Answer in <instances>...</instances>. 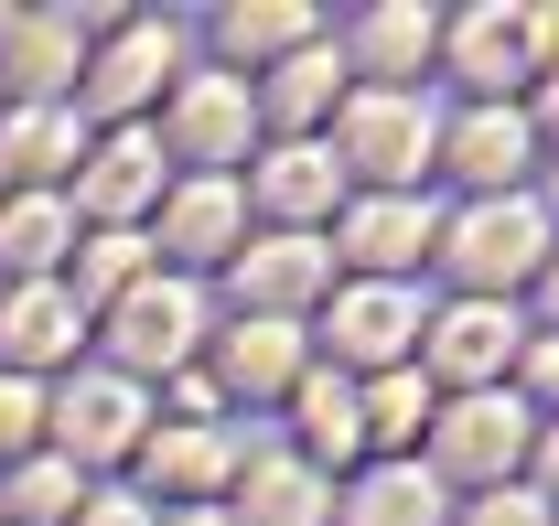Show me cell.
Here are the masks:
<instances>
[{
    "instance_id": "1",
    "label": "cell",
    "mask_w": 559,
    "mask_h": 526,
    "mask_svg": "<svg viewBox=\"0 0 559 526\" xmlns=\"http://www.w3.org/2000/svg\"><path fill=\"white\" fill-rule=\"evenodd\" d=\"M162 140H173V162L226 172V162L248 151V75H183V86L162 97Z\"/></svg>"
},
{
    "instance_id": "2",
    "label": "cell",
    "mask_w": 559,
    "mask_h": 526,
    "mask_svg": "<svg viewBox=\"0 0 559 526\" xmlns=\"http://www.w3.org/2000/svg\"><path fill=\"white\" fill-rule=\"evenodd\" d=\"M140 419H151V408H140L130 376H75V387L44 408V430L66 441V462H119V452H140V441H151Z\"/></svg>"
},
{
    "instance_id": "3",
    "label": "cell",
    "mask_w": 559,
    "mask_h": 526,
    "mask_svg": "<svg viewBox=\"0 0 559 526\" xmlns=\"http://www.w3.org/2000/svg\"><path fill=\"white\" fill-rule=\"evenodd\" d=\"M119 376H151V366H183L194 355V290L183 279H140V290H119Z\"/></svg>"
},
{
    "instance_id": "4",
    "label": "cell",
    "mask_w": 559,
    "mask_h": 526,
    "mask_svg": "<svg viewBox=\"0 0 559 526\" xmlns=\"http://www.w3.org/2000/svg\"><path fill=\"white\" fill-rule=\"evenodd\" d=\"M162 75H173V33H162V22H119V44L75 75V86H86V108H97V119H119V130H130L140 108L162 97Z\"/></svg>"
},
{
    "instance_id": "5",
    "label": "cell",
    "mask_w": 559,
    "mask_h": 526,
    "mask_svg": "<svg viewBox=\"0 0 559 526\" xmlns=\"http://www.w3.org/2000/svg\"><path fill=\"white\" fill-rule=\"evenodd\" d=\"M151 194H162V140L151 130H108L97 162H75V204H86L97 226H130Z\"/></svg>"
},
{
    "instance_id": "6",
    "label": "cell",
    "mask_w": 559,
    "mask_h": 526,
    "mask_svg": "<svg viewBox=\"0 0 559 526\" xmlns=\"http://www.w3.org/2000/svg\"><path fill=\"white\" fill-rule=\"evenodd\" d=\"M75 333H86V312L66 301V279H33V290H11V301H0V366H11V376H33V366L75 355Z\"/></svg>"
},
{
    "instance_id": "7",
    "label": "cell",
    "mask_w": 559,
    "mask_h": 526,
    "mask_svg": "<svg viewBox=\"0 0 559 526\" xmlns=\"http://www.w3.org/2000/svg\"><path fill=\"white\" fill-rule=\"evenodd\" d=\"M452 268H463L474 290L527 279V268H538V215H527V204H474V215L452 226Z\"/></svg>"
},
{
    "instance_id": "8",
    "label": "cell",
    "mask_w": 559,
    "mask_h": 526,
    "mask_svg": "<svg viewBox=\"0 0 559 526\" xmlns=\"http://www.w3.org/2000/svg\"><path fill=\"white\" fill-rule=\"evenodd\" d=\"M345 151L377 172V183H409L419 151H430V119H419V97H388V86H377V97H355V108H345Z\"/></svg>"
},
{
    "instance_id": "9",
    "label": "cell",
    "mask_w": 559,
    "mask_h": 526,
    "mask_svg": "<svg viewBox=\"0 0 559 526\" xmlns=\"http://www.w3.org/2000/svg\"><path fill=\"white\" fill-rule=\"evenodd\" d=\"M323 279H334V259H323L312 237H270V248L237 259V301H259V323H280V312H301Z\"/></svg>"
},
{
    "instance_id": "10",
    "label": "cell",
    "mask_w": 559,
    "mask_h": 526,
    "mask_svg": "<svg viewBox=\"0 0 559 526\" xmlns=\"http://www.w3.org/2000/svg\"><path fill=\"white\" fill-rule=\"evenodd\" d=\"M140 483H151L162 505H205L215 483H226V441L183 419V430H162V441H140Z\"/></svg>"
},
{
    "instance_id": "11",
    "label": "cell",
    "mask_w": 559,
    "mask_h": 526,
    "mask_svg": "<svg viewBox=\"0 0 559 526\" xmlns=\"http://www.w3.org/2000/svg\"><path fill=\"white\" fill-rule=\"evenodd\" d=\"M409 333H419V312L399 290H345V301H334V355H345V366H388V376H399Z\"/></svg>"
},
{
    "instance_id": "12",
    "label": "cell",
    "mask_w": 559,
    "mask_h": 526,
    "mask_svg": "<svg viewBox=\"0 0 559 526\" xmlns=\"http://www.w3.org/2000/svg\"><path fill=\"white\" fill-rule=\"evenodd\" d=\"M162 248H173V259H226V248H237V183H226V172H194L183 194L162 204Z\"/></svg>"
},
{
    "instance_id": "13",
    "label": "cell",
    "mask_w": 559,
    "mask_h": 526,
    "mask_svg": "<svg viewBox=\"0 0 559 526\" xmlns=\"http://www.w3.org/2000/svg\"><path fill=\"white\" fill-rule=\"evenodd\" d=\"M55 259H66V204H55V194L0 204V268L33 290V279H55Z\"/></svg>"
},
{
    "instance_id": "14",
    "label": "cell",
    "mask_w": 559,
    "mask_h": 526,
    "mask_svg": "<svg viewBox=\"0 0 559 526\" xmlns=\"http://www.w3.org/2000/svg\"><path fill=\"white\" fill-rule=\"evenodd\" d=\"M506 355H516V323H506L495 301H463L452 323L430 333V366H441V376H495Z\"/></svg>"
},
{
    "instance_id": "15",
    "label": "cell",
    "mask_w": 559,
    "mask_h": 526,
    "mask_svg": "<svg viewBox=\"0 0 559 526\" xmlns=\"http://www.w3.org/2000/svg\"><path fill=\"white\" fill-rule=\"evenodd\" d=\"M66 75H75V11H22V22H11V86L44 97V86H66Z\"/></svg>"
},
{
    "instance_id": "16",
    "label": "cell",
    "mask_w": 559,
    "mask_h": 526,
    "mask_svg": "<svg viewBox=\"0 0 559 526\" xmlns=\"http://www.w3.org/2000/svg\"><path fill=\"white\" fill-rule=\"evenodd\" d=\"M248 526H334V494L301 473V462H259L248 473V505H237Z\"/></svg>"
},
{
    "instance_id": "17",
    "label": "cell",
    "mask_w": 559,
    "mask_h": 526,
    "mask_svg": "<svg viewBox=\"0 0 559 526\" xmlns=\"http://www.w3.org/2000/svg\"><path fill=\"white\" fill-rule=\"evenodd\" d=\"M323 22L312 11H290V0H259V11H215V44L237 55V65H270V55H301Z\"/></svg>"
},
{
    "instance_id": "18",
    "label": "cell",
    "mask_w": 559,
    "mask_h": 526,
    "mask_svg": "<svg viewBox=\"0 0 559 526\" xmlns=\"http://www.w3.org/2000/svg\"><path fill=\"white\" fill-rule=\"evenodd\" d=\"M441 462H452V473H506V462H516V408H495V397L452 408V419H441Z\"/></svg>"
},
{
    "instance_id": "19",
    "label": "cell",
    "mask_w": 559,
    "mask_h": 526,
    "mask_svg": "<svg viewBox=\"0 0 559 526\" xmlns=\"http://www.w3.org/2000/svg\"><path fill=\"white\" fill-rule=\"evenodd\" d=\"M345 526H441V494H430V473L388 462V473H366V483H355Z\"/></svg>"
},
{
    "instance_id": "20",
    "label": "cell",
    "mask_w": 559,
    "mask_h": 526,
    "mask_svg": "<svg viewBox=\"0 0 559 526\" xmlns=\"http://www.w3.org/2000/svg\"><path fill=\"white\" fill-rule=\"evenodd\" d=\"M452 44H463V75H474V86H506V75H527V44H538V33H527L516 11H463Z\"/></svg>"
},
{
    "instance_id": "21",
    "label": "cell",
    "mask_w": 559,
    "mask_h": 526,
    "mask_svg": "<svg viewBox=\"0 0 559 526\" xmlns=\"http://www.w3.org/2000/svg\"><path fill=\"white\" fill-rule=\"evenodd\" d=\"M301 376V344H290V323H237L226 333V387H248V397H270Z\"/></svg>"
},
{
    "instance_id": "22",
    "label": "cell",
    "mask_w": 559,
    "mask_h": 526,
    "mask_svg": "<svg viewBox=\"0 0 559 526\" xmlns=\"http://www.w3.org/2000/svg\"><path fill=\"white\" fill-rule=\"evenodd\" d=\"M259 204H270V215H323V204H334V162H323L312 140H290L280 162H259Z\"/></svg>"
},
{
    "instance_id": "23",
    "label": "cell",
    "mask_w": 559,
    "mask_h": 526,
    "mask_svg": "<svg viewBox=\"0 0 559 526\" xmlns=\"http://www.w3.org/2000/svg\"><path fill=\"white\" fill-rule=\"evenodd\" d=\"M345 248H355V259H366V268H409L419 248H430V215L388 194V204H366V215H355V226H345Z\"/></svg>"
},
{
    "instance_id": "24",
    "label": "cell",
    "mask_w": 559,
    "mask_h": 526,
    "mask_svg": "<svg viewBox=\"0 0 559 526\" xmlns=\"http://www.w3.org/2000/svg\"><path fill=\"white\" fill-rule=\"evenodd\" d=\"M75 162V119L66 108H22L11 130H0V172H66Z\"/></svg>"
},
{
    "instance_id": "25",
    "label": "cell",
    "mask_w": 559,
    "mask_h": 526,
    "mask_svg": "<svg viewBox=\"0 0 559 526\" xmlns=\"http://www.w3.org/2000/svg\"><path fill=\"white\" fill-rule=\"evenodd\" d=\"M119 290H140V237H130V226H108V237H86V259H75L66 301L86 312V301H119Z\"/></svg>"
},
{
    "instance_id": "26",
    "label": "cell",
    "mask_w": 559,
    "mask_h": 526,
    "mask_svg": "<svg viewBox=\"0 0 559 526\" xmlns=\"http://www.w3.org/2000/svg\"><path fill=\"white\" fill-rule=\"evenodd\" d=\"M355 419H366V441H388V452H399V441H419V419H430V387L399 366V376H377V387L355 397Z\"/></svg>"
},
{
    "instance_id": "27",
    "label": "cell",
    "mask_w": 559,
    "mask_h": 526,
    "mask_svg": "<svg viewBox=\"0 0 559 526\" xmlns=\"http://www.w3.org/2000/svg\"><path fill=\"white\" fill-rule=\"evenodd\" d=\"M301 441L345 462L355 441H366V419H355V387H334V376H301Z\"/></svg>"
},
{
    "instance_id": "28",
    "label": "cell",
    "mask_w": 559,
    "mask_h": 526,
    "mask_svg": "<svg viewBox=\"0 0 559 526\" xmlns=\"http://www.w3.org/2000/svg\"><path fill=\"white\" fill-rule=\"evenodd\" d=\"M323 97H334V55L301 44V55L280 65V86H270V119H280V130H301V119H323Z\"/></svg>"
},
{
    "instance_id": "29",
    "label": "cell",
    "mask_w": 559,
    "mask_h": 526,
    "mask_svg": "<svg viewBox=\"0 0 559 526\" xmlns=\"http://www.w3.org/2000/svg\"><path fill=\"white\" fill-rule=\"evenodd\" d=\"M430 33H441L430 11H366V65H377V75H409L419 55H430Z\"/></svg>"
},
{
    "instance_id": "30",
    "label": "cell",
    "mask_w": 559,
    "mask_h": 526,
    "mask_svg": "<svg viewBox=\"0 0 559 526\" xmlns=\"http://www.w3.org/2000/svg\"><path fill=\"white\" fill-rule=\"evenodd\" d=\"M86 494H75V462H22L11 473V516L22 526H55V516H75Z\"/></svg>"
},
{
    "instance_id": "31",
    "label": "cell",
    "mask_w": 559,
    "mask_h": 526,
    "mask_svg": "<svg viewBox=\"0 0 559 526\" xmlns=\"http://www.w3.org/2000/svg\"><path fill=\"white\" fill-rule=\"evenodd\" d=\"M452 151H463V172H474V183H516V162H527V130H516V119H474Z\"/></svg>"
},
{
    "instance_id": "32",
    "label": "cell",
    "mask_w": 559,
    "mask_h": 526,
    "mask_svg": "<svg viewBox=\"0 0 559 526\" xmlns=\"http://www.w3.org/2000/svg\"><path fill=\"white\" fill-rule=\"evenodd\" d=\"M33 441H44V397L33 376H0V462H33Z\"/></svg>"
},
{
    "instance_id": "33",
    "label": "cell",
    "mask_w": 559,
    "mask_h": 526,
    "mask_svg": "<svg viewBox=\"0 0 559 526\" xmlns=\"http://www.w3.org/2000/svg\"><path fill=\"white\" fill-rule=\"evenodd\" d=\"M75 526H151V505H130V494H86Z\"/></svg>"
},
{
    "instance_id": "34",
    "label": "cell",
    "mask_w": 559,
    "mask_h": 526,
    "mask_svg": "<svg viewBox=\"0 0 559 526\" xmlns=\"http://www.w3.org/2000/svg\"><path fill=\"white\" fill-rule=\"evenodd\" d=\"M474 526H538V505H527V494H495V505H485Z\"/></svg>"
},
{
    "instance_id": "35",
    "label": "cell",
    "mask_w": 559,
    "mask_h": 526,
    "mask_svg": "<svg viewBox=\"0 0 559 526\" xmlns=\"http://www.w3.org/2000/svg\"><path fill=\"white\" fill-rule=\"evenodd\" d=\"M183 526H226V516H205V505H194V516H183Z\"/></svg>"
},
{
    "instance_id": "36",
    "label": "cell",
    "mask_w": 559,
    "mask_h": 526,
    "mask_svg": "<svg viewBox=\"0 0 559 526\" xmlns=\"http://www.w3.org/2000/svg\"><path fill=\"white\" fill-rule=\"evenodd\" d=\"M0 204H11V172H0Z\"/></svg>"
},
{
    "instance_id": "37",
    "label": "cell",
    "mask_w": 559,
    "mask_h": 526,
    "mask_svg": "<svg viewBox=\"0 0 559 526\" xmlns=\"http://www.w3.org/2000/svg\"><path fill=\"white\" fill-rule=\"evenodd\" d=\"M549 119H559V97H549Z\"/></svg>"
}]
</instances>
